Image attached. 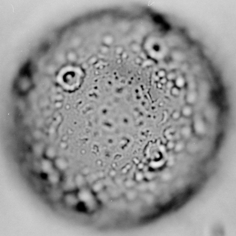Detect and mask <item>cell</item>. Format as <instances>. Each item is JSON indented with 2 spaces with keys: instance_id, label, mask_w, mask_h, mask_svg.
<instances>
[{
  "instance_id": "obj_1",
  "label": "cell",
  "mask_w": 236,
  "mask_h": 236,
  "mask_svg": "<svg viewBox=\"0 0 236 236\" xmlns=\"http://www.w3.org/2000/svg\"><path fill=\"white\" fill-rule=\"evenodd\" d=\"M115 42V36L109 32L104 34L101 38V44L109 48Z\"/></svg>"
},
{
  "instance_id": "obj_2",
  "label": "cell",
  "mask_w": 236,
  "mask_h": 236,
  "mask_svg": "<svg viewBox=\"0 0 236 236\" xmlns=\"http://www.w3.org/2000/svg\"><path fill=\"white\" fill-rule=\"evenodd\" d=\"M180 111L182 114V117L186 119L191 117L194 112L193 106L187 104L184 105Z\"/></svg>"
},
{
  "instance_id": "obj_3",
  "label": "cell",
  "mask_w": 236,
  "mask_h": 236,
  "mask_svg": "<svg viewBox=\"0 0 236 236\" xmlns=\"http://www.w3.org/2000/svg\"><path fill=\"white\" fill-rule=\"evenodd\" d=\"M60 174L58 172L54 170L51 173L47 174V179L48 181L53 185L58 184L60 181Z\"/></svg>"
},
{
  "instance_id": "obj_4",
  "label": "cell",
  "mask_w": 236,
  "mask_h": 236,
  "mask_svg": "<svg viewBox=\"0 0 236 236\" xmlns=\"http://www.w3.org/2000/svg\"><path fill=\"white\" fill-rule=\"evenodd\" d=\"M197 93L194 90L190 91L186 95V100L187 104L193 106L194 104L196 103L197 101Z\"/></svg>"
},
{
  "instance_id": "obj_5",
  "label": "cell",
  "mask_w": 236,
  "mask_h": 236,
  "mask_svg": "<svg viewBox=\"0 0 236 236\" xmlns=\"http://www.w3.org/2000/svg\"><path fill=\"white\" fill-rule=\"evenodd\" d=\"M66 58L68 62L71 63H74L78 61L79 55L75 51L70 50L67 52Z\"/></svg>"
},
{
  "instance_id": "obj_6",
  "label": "cell",
  "mask_w": 236,
  "mask_h": 236,
  "mask_svg": "<svg viewBox=\"0 0 236 236\" xmlns=\"http://www.w3.org/2000/svg\"><path fill=\"white\" fill-rule=\"evenodd\" d=\"M130 50L134 54H139L142 51L141 45L138 42L135 41H133L129 45Z\"/></svg>"
},
{
  "instance_id": "obj_7",
  "label": "cell",
  "mask_w": 236,
  "mask_h": 236,
  "mask_svg": "<svg viewBox=\"0 0 236 236\" xmlns=\"http://www.w3.org/2000/svg\"><path fill=\"white\" fill-rule=\"evenodd\" d=\"M91 196L90 192L86 190H81L79 194V199L82 200L83 201L88 203V202L90 201L91 199Z\"/></svg>"
},
{
  "instance_id": "obj_8",
  "label": "cell",
  "mask_w": 236,
  "mask_h": 236,
  "mask_svg": "<svg viewBox=\"0 0 236 236\" xmlns=\"http://www.w3.org/2000/svg\"><path fill=\"white\" fill-rule=\"evenodd\" d=\"M65 203L69 205L72 206L76 204L77 202V199L76 197L74 195L71 193H69L65 196L64 198Z\"/></svg>"
},
{
  "instance_id": "obj_9",
  "label": "cell",
  "mask_w": 236,
  "mask_h": 236,
  "mask_svg": "<svg viewBox=\"0 0 236 236\" xmlns=\"http://www.w3.org/2000/svg\"><path fill=\"white\" fill-rule=\"evenodd\" d=\"M42 171L47 175L54 171L52 165L49 162L44 161L42 165Z\"/></svg>"
},
{
  "instance_id": "obj_10",
  "label": "cell",
  "mask_w": 236,
  "mask_h": 236,
  "mask_svg": "<svg viewBox=\"0 0 236 236\" xmlns=\"http://www.w3.org/2000/svg\"><path fill=\"white\" fill-rule=\"evenodd\" d=\"M174 82L175 86L182 89V88H183L185 85V79L182 75L177 76L176 79L174 81Z\"/></svg>"
},
{
  "instance_id": "obj_11",
  "label": "cell",
  "mask_w": 236,
  "mask_h": 236,
  "mask_svg": "<svg viewBox=\"0 0 236 236\" xmlns=\"http://www.w3.org/2000/svg\"><path fill=\"white\" fill-rule=\"evenodd\" d=\"M56 167L58 170L64 171L67 168V164L65 160L62 159H58L55 163Z\"/></svg>"
},
{
  "instance_id": "obj_12",
  "label": "cell",
  "mask_w": 236,
  "mask_h": 236,
  "mask_svg": "<svg viewBox=\"0 0 236 236\" xmlns=\"http://www.w3.org/2000/svg\"><path fill=\"white\" fill-rule=\"evenodd\" d=\"M74 186H76L75 184V181H73L71 179L68 178L65 180V183L64 184L63 189L65 191H69L73 188Z\"/></svg>"
},
{
  "instance_id": "obj_13",
  "label": "cell",
  "mask_w": 236,
  "mask_h": 236,
  "mask_svg": "<svg viewBox=\"0 0 236 236\" xmlns=\"http://www.w3.org/2000/svg\"><path fill=\"white\" fill-rule=\"evenodd\" d=\"M181 134L183 137H189L191 134V128L189 126H184L181 128Z\"/></svg>"
},
{
  "instance_id": "obj_14",
  "label": "cell",
  "mask_w": 236,
  "mask_h": 236,
  "mask_svg": "<svg viewBox=\"0 0 236 236\" xmlns=\"http://www.w3.org/2000/svg\"><path fill=\"white\" fill-rule=\"evenodd\" d=\"M185 147V145L184 142L182 141H179L175 143V145L174 147V152L176 153H179L182 152Z\"/></svg>"
},
{
  "instance_id": "obj_15",
  "label": "cell",
  "mask_w": 236,
  "mask_h": 236,
  "mask_svg": "<svg viewBox=\"0 0 236 236\" xmlns=\"http://www.w3.org/2000/svg\"><path fill=\"white\" fill-rule=\"evenodd\" d=\"M98 52L102 55H107L110 52V48L101 44L98 47Z\"/></svg>"
},
{
  "instance_id": "obj_16",
  "label": "cell",
  "mask_w": 236,
  "mask_h": 236,
  "mask_svg": "<svg viewBox=\"0 0 236 236\" xmlns=\"http://www.w3.org/2000/svg\"><path fill=\"white\" fill-rule=\"evenodd\" d=\"M75 184L77 186H81L84 185V176L82 174H79L76 176L75 178Z\"/></svg>"
},
{
  "instance_id": "obj_17",
  "label": "cell",
  "mask_w": 236,
  "mask_h": 236,
  "mask_svg": "<svg viewBox=\"0 0 236 236\" xmlns=\"http://www.w3.org/2000/svg\"><path fill=\"white\" fill-rule=\"evenodd\" d=\"M182 115L181 111L177 110H175L172 112L171 114V117L173 120L177 121L182 118Z\"/></svg>"
},
{
  "instance_id": "obj_18",
  "label": "cell",
  "mask_w": 236,
  "mask_h": 236,
  "mask_svg": "<svg viewBox=\"0 0 236 236\" xmlns=\"http://www.w3.org/2000/svg\"><path fill=\"white\" fill-rule=\"evenodd\" d=\"M125 51V49L123 45H117L114 48V53L115 55L120 56Z\"/></svg>"
},
{
  "instance_id": "obj_19",
  "label": "cell",
  "mask_w": 236,
  "mask_h": 236,
  "mask_svg": "<svg viewBox=\"0 0 236 236\" xmlns=\"http://www.w3.org/2000/svg\"><path fill=\"white\" fill-rule=\"evenodd\" d=\"M170 93L173 97H178L179 96L181 92V89L176 86H174L170 89Z\"/></svg>"
},
{
  "instance_id": "obj_20",
  "label": "cell",
  "mask_w": 236,
  "mask_h": 236,
  "mask_svg": "<svg viewBox=\"0 0 236 236\" xmlns=\"http://www.w3.org/2000/svg\"><path fill=\"white\" fill-rule=\"evenodd\" d=\"M98 61L99 58L98 56L96 55H93L88 58V59L86 60V62L91 66L96 64L98 62Z\"/></svg>"
},
{
  "instance_id": "obj_21",
  "label": "cell",
  "mask_w": 236,
  "mask_h": 236,
  "mask_svg": "<svg viewBox=\"0 0 236 236\" xmlns=\"http://www.w3.org/2000/svg\"><path fill=\"white\" fill-rule=\"evenodd\" d=\"M177 77V75L174 71H170L167 72L166 78L169 81H175Z\"/></svg>"
},
{
  "instance_id": "obj_22",
  "label": "cell",
  "mask_w": 236,
  "mask_h": 236,
  "mask_svg": "<svg viewBox=\"0 0 236 236\" xmlns=\"http://www.w3.org/2000/svg\"><path fill=\"white\" fill-rule=\"evenodd\" d=\"M167 73V72L165 69H160L158 71H157L156 73V75L160 79L161 78L166 77Z\"/></svg>"
},
{
  "instance_id": "obj_23",
  "label": "cell",
  "mask_w": 236,
  "mask_h": 236,
  "mask_svg": "<svg viewBox=\"0 0 236 236\" xmlns=\"http://www.w3.org/2000/svg\"><path fill=\"white\" fill-rule=\"evenodd\" d=\"M102 185L101 183L97 182L93 185V187H92V189L93 190V191L95 192V193H98L102 190Z\"/></svg>"
},
{
  "instance_id": "obj_24",
  "label": "cell",
  "mask_w": 236,
  "mask_h": 236,
  "mask_svg": "<svg viewBox=\"0 0 236 236\" xmlns=\"http://www.w3.org/2000/svg\"><path fill=\"white\" fill-rule=\"evenodd\" d=\"M175 142H174L173 140H169L166 144V148L169 150H173L174 147H175Z\"/></svg>"
},
{
  "instance_id": "obj_25",
  "label": "cell",
  "mask_w": 236,
  "mask_h": 236,
  "mask_svg": "<svg viewBox=\"0 0 236 236\" xmlns=\"http://www.w3.org/2000/svg\"><path fill=\"white\" fill-rule=\"evenodd\" d=\"M144 175L141 171H139L135 173V180L137 181H140L144 179Z\"/></svg>"
},
{
  "instance_id": "obj_26",
  "label": "cell",
  "mask_w": 236,
  "mask_h": 236,
  "mask_svg": "<svg viewBox=\"0 0 236 236\" xmlns=\"http://www.w3.org/2000/svg\"><path fill=\"white\" fill-rule=\"evenodd\" d=\"M55 101H56L63 102V101L65 99V96L61 93H58L55 96Z\"/></svg>"
},
{
  "instance_id": "obj_27",
  "label": "cell",
  "mask_w": 236,
  "mask_h": 236,
  "mask_svg": "<svg viewBox=\"0 0 236 236\" xmlns=\"http://www.w3.org/2000/svg\"><path fill=\"white\" fill-rule=\"evenodd\" d=\"M144 60L140 56H137L134 59V62L137 65H140L142 64L144 62Z\"/></svg>"
},
{
  "instance_id": "obj_28",
  "label": "cell",
  "mask_w": 236,
  "mask_h": 236,
  "mask_svg": "<svg viewBox=\"0 0 236 236\" xmlns=\"http://www.w3.org/2000/svg\"><path fill=\"white\" fill-rule=\"evenodd\" d=\"M166 88L167 89H170L173 88V87L175 86V82L174 81H168L167 83L165 85Z\"/></svg>"
},
{
  "instance_id": "obj_29",
  "label": "cell",
  "mask_w": 236,
  "mask_h": 236,
  "mask_svg": "<svg viewBox=\"0 0 236 236\" xmlns=\"http://www.w3.org/2000/svg\"><path fill=\"white\" fill-rule=\"evenodd\" d=\"M47 153L48 156L49 157H51V158H53V156H54L55 155L54 149L53 148H51L48 149Z\"/></svg>"
},
{
  "instance_id": "obj_30",
  "label": "cell",
  "mask_w": 236,
  "mask_h": 236,
  "mask_svg": "<svg viewBox=\"0 0 236 236\" xmlns=\"http://www.w3.org/2000/svg\"><path fill=\"white\" fill-rule=\"evenodd\" d=\"M63 102H61V101H55V108H56L57 109H61L63 107Z\"/></svg>"
},
{
  "instance_id": "obj_31",
  "label": "cell",
  "mask_w": 236,
  "mask_h": 236,
  "mask_svg": "<svg viewBox=\"0 0 236 236\" xmlns=\"http://www.w3.org/2000/svg\"><path fill=\"white\" fill-rule=\"evenodd\" d=\"M120 57L121 58V59H122L123 60H127V59H128V57H129V54H128V52H127L126 51H125L122 54H121Z\"/></svg>"
},
{
  "instance_id": "obj_32",
  "label": "cell",
  "mask_w": 236,
  "mask_h": 236,
  "mask_svg": "<svg viewBox=\"0 0 236 236\" xmlns=\"http://www.w3.org/2000/svg\"><path fill=\"white\" fill-rule=\"evenodd\" d=\"M80 65L81 67L82 68V69H84V70L88 69V68H89V67L90 66V65L88 64V62H86V61L83 62V63L81 64Z\"/></svg>"
},
{
  "instance_id": "obj_33",
  "label": "cell",
  "mask_w": 236,
  "mask_h": 236,
  "mask_svg": "<svg viewBox=\"0 0 236 236\" xmlns=\"http://www.w3.org/2000/svg\"><path fill=\"white\" fill-rule=\"evenodd\" d=\"M168 81V79H167V78H166V77H164V78H160L158 82H160V83L162 84L163 86H164V85L165 86V85H166V84L167 83V81Z\"/></svg>"
},
{
  "instance_id": "obj_34",
  "label": "cell",
  "mask_w": 236,
  "mask_h": 236,
  "mask_svg": "<svg viewBox=\"0 0 236 236\" xmlns=\"http://www.w3.org/2000/svg\"><path fill=\"white\" fill-rule=\"evenodd\" d=\"M125 185L128 187H132L133 185V181L130 180H128L125 182Z\"/></svg>"
},
{
  "instance_id": "obj_35",
  "label": "cell",
  "mask_w": 236,
  "mask_h": 236,
  "mask_svg": "<svg viewBox=\"0 0 236 236\" xmlns=\"http://www.w3.org/2000/svg\"><path fill=\"white\" fill-rule=\"evenodd\" d=\"M60 146L61 148L66 149L67 147H68V144L67 143V142L61 141V143L60 144Z\"/></svg>"
},
{
  "instance_id": "obj_36",
  "label": "cell",
  "mask_w": 236,
  "mask_h": 236,
  "mask_svg": "<svg viewBox=\"0 0 236 236\" xmlns=\"http://www.w3.org/2000/svg\"><path fill=\"white\" fill-rule=\"evenodd\" d=\"M144 167H145V166H144V163L142 162H140L138 164H137V167L139 170H143Z\"/></svg>"
},
{
  "instance_id": "obj_37",
  "label": "cell",
  "mask_w": 236,
  "mask_h": 236,
  "mask_svg": "<svg viewBox=\"0 0 236 236\" xmlns=\"http://www.w3.org/2000/svg\"><path fill=\"white\" fill-rule=\"evenodd\" d=\"M117 175V172L114 170H112L110 171L109 175L111 177H115Z\"/></svg>"
},
{
  "instance_id": "obj_38",
  "label": "cell",
  "mask_w": 236,
  "mask_h": 236,
  "mask_svg": "<svg viewBox=\"0 0 236 236\" xmlns=\"http://www.w3.org/2000/svg\"><path fill=\"white\" fill-rule=\"evenodd\" d=\"M68 138H69V137H68V135H63L61 137V141L67 142V141H68Z\"/></svg>"
},
{
  "instance_id": "obj_39",
  "label": "cell",
  "mask_w": 236,
  "mask_h": 236,
  "mask_svg": "<svg viewBox=\"0 0 236 236\" xmlns=\"http://www.w3.org/2000/svg\"><path fill=\"white\" fill-rule=\"evenodd\" d=\"M123 61V60L122 59H121V58L119 57V58H117V60L116 61V63H117V64H121V63H122Z\"/></svg>"
},
{
  "instance_id": "obj_40",
  "label": "cell",
  "mask_w": 236,
  "mask_h": 236,
  "mask_svg": "<svg viewBox=\"0 0 236 236\" xmlns=\"http://www.w3.org/2000/svg\"><path fill=\"white\" fill-rule=\"evenodd\" d=\"M157 86L158 88H161L163 87V85L158 82H157Z\"/></svg>"
},
{
  "instance_id": "obj_41",
  "label": "cell",
  "mask_w": 236,
  "mask_h": 236,
  "mask_svg": "<svg viewBox=\"0 0 236 236\" xmlns=\"http://www.w3.org/2000/svg\"><path fill=\"white\" fill-rule=\"evenodd\" d=\"M65 108L66 110L69 109V108H70V106L69 104H67L65 107Z\"/></svg>"
}]
</instances>
